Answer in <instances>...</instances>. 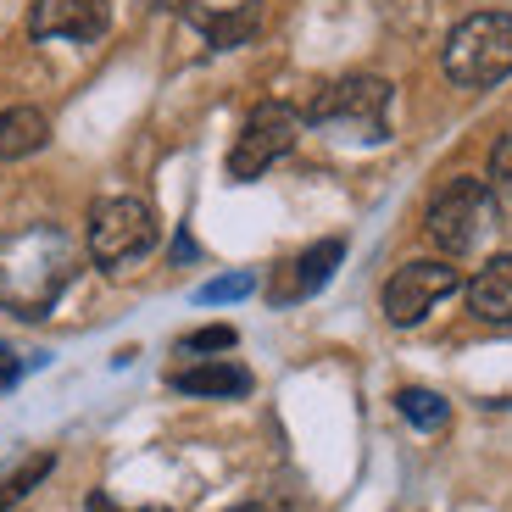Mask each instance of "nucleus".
<instances>
[{
    "mask_svg": "<svg viewBox=\"0 0 512 512\" xmlns=\"http://www.w3.org/2000/svg\"><path fill=\"white\" fill-rule=\"evenodd\" d=\"M490 179H496L501 190H512V140H501L496 151H490Z\"/></svg>",
    "mask_w": 512,
    "mask_h": 512,
    "instance_id": "nucleus-17",
    "label": "nucleus"
},
{
    "mask_svg": "<svg viewBox=\"0 0 512 512\" xmlns=\"http://www.w3.org/2000/svg\"><path fill=\"white\" fill-rule=\"evenodd\" d=\"M496 229V195L485 179H451L446 190L429 201V240L446 256H468L490 240Z\"/></svg>",
    "mask_w": 512,
    "mask_h": 512,
    "instance_id": "nucleus-2",
    "label": "nucleus"
},
{
    "mask_svg": "<svg viewBox=\"0 0 512 512\" xmlns=\"http://www.w3.org/2000/svg\"><path fill=\"white\" fill-rule=\"evenodd\" d=\"M45 140H51V117L39 112V106H6L0 112V162L34 156Z\"/></svg>",
    "mask_w": 512,
    "mask_h": 512,
    "instance_id": "nucleus-12",
    "label": "nucleus"
},
{
    "mask_svg": "<svg viewBox=\"0 0 512 512\" xmlns=\"http://www.w3.org/2000/svg\"><path fill=\"white\" fill-rule=\"evenodd\" d=\"M468 307L485 323H512V251L490 256L485 268L468 279Z\"/></svg>",
    "mask_w": 512,
    "mask_h": 512,
    "instance_id": "nucleus-11",
    "label": "nucleus"
},
{
    "mask_svg": "<svg viewBox=\"0 0 512 512\" xmlns=\"http://www.w3.org/2000/svg\"><path fill=\"white\" fill-rule=\"evenodd\" d=\"M184 17L218 51H234V45H245L256 34V0H184Z\"/></svg>",
    "mask_w": 512,
    "mask_h": 512,
    "instance_id": "nucleus-8",
    "label": "nucleus"
},
{
    "mask_svg": "<svg viewBox=\"0 0 512 512\" xmlns=\"http://www.w3.org/2000/svg\"><path fill=\"white\" fill-rule=\"evenodd\" d=\"M90 512H162V507H117L112 496H101V490H95V496H90Z\"/></svg>",
    "mask_w": 512,
    "mask_h": 512,
    "instance_id": "nucleus-19",
    "label": "nucleus"
},
{
    "mask_svg": "<svg viewBox=\"0 0 512 512\" xmlns=\"http://www.w3.org/2000/svg\"><path fill=\"white\" fill-rule=\"evenodd\" d=\"M295 140H301V112L284 106V101H262L245 117L240 140H234V151H229V179H240V184L262 179L279 156H290Z\"/></svg>",
    "mask_w": 512,
    "mask_h": 512,
    "instance_id": "nucleus-5",
    "label": "nucleus"
},
{
    "mask_svg": "<svg viewBox=\"0 0 512 512\" xmlns=\"http://www.w3.org/2000/svg\"><path fill=\"white\" fill-rule=\"evenodd\" d=\"M312 123L323 128H346L357 140H384V117H390V84L379 73H351L334 78L329 90L307 106Z\"/></svg>",
    "mask_w": 512,
    "mask_h": 512,
    "instance_id": "nucleus-3",
    "label": "nucleus"
},
{
    "mask_svg": "<svg viewBox=\"0 0 512 512\" xmlns=\"http://www.w3.org/2000/svg\"><path fill=\"white\" fill-rule=\"evenodd\" d=\"M251 290H256L251 273H223V279L201 284V290H195V301H201V307H218V301H245Z\"/></svg>",
    "mask_w": 512,
    "mask_h": 512,
    "instance_id": "nucleus-15",
    "label": "nucleus"
},
{
    "mask_svg": "<svg viewBox=\"0 0 512 512\" xmlns=\"http://www.w3.org/2000/svg\"><path fill=\"white\" fill-rule=\"evenodd\" d=\"M457 290H462V273L451 262H407V268H396L384 279V318L396 329H412Z\"/></svg>",
    "mask_w": 512,
    "mask_h": 512,
    "instance_id": "nucleus-6",
    "label": "nucleus"
},
{
    "mask_svg": "<svg viewBox=\"0 0 512 512\" xmlns=\"http://www.w3.org/2000/svg\"><path fill=\"white\" fill-rule=\"evenodd\" d=\"M106 23H112L106 0H34V12H28L34 39H73V45L101 39Z\"/></svg>",
    "mask_w": 512,
    "mask_h": 512,
    "instance_id": "nucleus-7",
    "label": "nucleus"
},
{
    "mask_svg": "<svg viewBox=\"0 0 512 512\" xmlns=\"http://www.w3.org/2000/svg\"><path fill=\"white\" fill-rule=\"evenodd\" d=\"M346 262V240H318V245H307V251L290 262V279L279 284V301H301V295H318L323 284L334 279V268Z\"/></svg>",
    "mask_w": 512,
    "mask_h": 512,
    "instance_id": "nucleus-9",
    "label": "nucleus"
},
{
    "mask_svg": "<svg viewBox=\"0 0 512 512\" xmlns=\"http://www.w3.org/2000/svg\"><path fill=\"white\" fill-rule=\"evenodd\" d=\"M17 379H23V357H17L6 340H0V390H12Z\"/></svg>",
    "mask_w": 512,
    "mask_h": 512,
    "instance_id": "nucleus-18",
    "label": "nucleus"
},
{
    "mask_svg": "<svg viewBox=\"0 0 512 512\" xmlns=\"http://www.w3.org/2000/svg\"><path fill=\"white\" fill-rule=\"evenodd\" d=\"M156 245V212L140 195H117V201H101L90 218V256L101 268H128L140 262Z\"/></svg>",
    "mask_w": 512,
    "mask_h": 512,
    "instance_id": "nucleus-4",
    "label": "nucleus"
},
{
    "mask_svg": "<svg viewBox=\"0 0 512 512\" xmlns=\"http://www.w3.org/2000/svg\"><path fill=\"white\" fill-rule=\"evenodd\" d=\"M234 340L240 334L229 329V323H212V329H195V334H184V357H206V351H234Z\"/></svg>",
    "mask_w": 512,
    "mask_h": 512,
    "instance_id": "nucleus-16",
    "label": "nucleus"
},
{
    "mask_svg": "<svg viewBox=\"0 0 512 512\" xmlns=\"http://www.w3.org/2000/svg\"><path fill=\"white\" fill-rule=\"evenodd\" d=\"M51 468H56V457H51V451H34V457H23V462H17L12 474H0V512H6V507H17V501H23L34 485H45V479H51Z\"/></svg>",
    "mask_w": 512,
    "mask_h": 512,
    "instance_id": "nucleus-14",
    "label": "nucleus"
},
{
    "mask_svg": "<svg viewBox=\"0 0 512 512\" xmlns=\"http://www.w3.org/2000/svg\"><path fill=\"white\" fill-rule=\"evenodd\" d=\"M396 412L412 423V429H423V435H435V429L451 423V401H440L435 390H418V384L396 390Z\"/></svg>",
    "mask_w": 512,
    "mask_h": 512,
    "instance_id": "nucleus-13",
    "label": "nucleus"
},
{
    "mask_svg": "<svg viewBox=\"0 0 512 512\" xmlns=\"http://www.w3.org/2000/svg\"><path fill=\"white\" fill-rule=\"evenodd\" d=\"M229 512H268L262 501H240V507H229Z\"/></svg>",
    "mask_w": 512,
    "mask_h": 512,
    "instance_id": "nucleus-20",
    "label": "nucleus"
},
{
    "mask_svg": "<svg viewBox=\"0 0 512 512\" xmlns=\"http://www.w3.org/2000/svg\"><path fill=\"white\" fill-rule=\"evenodd\" d=\"M167 384L179 390V396H245L251 390V373L240 368V362H223V357H212V362H195V368H173L167 373Z\"/></svg>",
    "mask_w": 512,
    "mask_h": 512,
    "instance_id": "nucleus-10",
    "label": "nucleus"
},
{
    "mask_svg": "<svg viewBox=\"0 0 512 512\" xmlns=\"http://www.w3.org/2000/svg\"><path fill=\"white\" fill-rule=\"evenodd\" d=\"M451 84L462 90H490L501 78H512V17L507 12H474L451 28L446 51H440Z\"/></svg>",
    "mask_w": 512,
    "mask_h": 512,
    "instance_id": "nucleus-1",
    "label": "nucleus"
}]
</instances>
